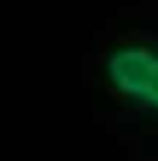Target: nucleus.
I'll use <instances>...</instances> for the list:
<instances>
[{
    "label": "nucleus",
    "instance_id": "f257e3e1",
    "mask_svg": "<svg viewBox=\"0 0 158 161\" xmlns=\"http://www.w3.org/2000/svg\"><path fill=\"white\" fill-rule=\"evenodd\" d=\"M100 76L108 94L158 120V41H123L103 56Z\"/></svg>",
    "mask_w": 158,
    "mask_h": 161
}]
</instances>
